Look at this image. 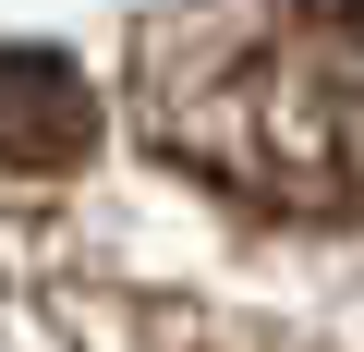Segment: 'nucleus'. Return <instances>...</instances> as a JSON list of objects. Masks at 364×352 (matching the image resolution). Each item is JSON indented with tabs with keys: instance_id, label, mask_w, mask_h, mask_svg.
<instances>
[{
	"instance_id": "1",
	"label": "nucleus",
	"mask_w": 364,
	"mask_h": 352,
	"mask_svg": "<svg viewBox=\"0 0 364 352\" xmlns=\"http://www.w3.org/2000/svg\"><path fill=\"white\" fill-rule=\"evenodd\" d=\"M146 122L267 219H364V0H219L170 25Z\"/></svg>"
},
{
	"instance_id": "3",
	"label": "nucleus",
	"mask_w": 364,
	"mask_h": 352,
	"mask_svg": "<svg viewBox=\"0 0 364 352\" xmlns=\"http://www.w3.org/2000/svg\"><path fill=\"white\" fill-rule=\"evenodd\" d=\"M231 352H267V340H231Z\"/></svg>"
},
{
	"instance_id": "2",
	"label": "nucleus",
	"mask_w": 364,
	"mask_h": 352,
	"mask_svg": "<svg viewBox=\"0 0 364 352\" xmlns=\"http://www.w3.org/2000/svg\"><path fill=\"white\" fill-rule=\"evenodd\" d=\"M97 158V85L61 49H0V183H73Z\"/></svg>"
}]
</instances>
